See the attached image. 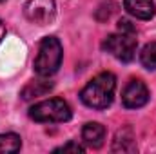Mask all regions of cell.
<instances>
[{"label":"cell","mask_w":156,"mask_h":154,"mask_svg":"<svg viewBox=\"0 0 156 154\" xmlns=\"http://www.w3.org/2000/svg\"><path fill=\"white\" fill-rule=\"evenodd\" d=\"M149 102V89L142 80H131L122 91V103L127 109H140Z\"/></svg>","instance_id":"8992f818"},{"label":"cell","mask_w":156,"mask_h":154,"mask_svg":"<svg viewBox=\"0 0 156 154\" xmlns=\"http://www.w3.org/2000/svg\"><path fill=\"white\" fill-rule=\"evenodd\" d=\"M22 147V140L15 132H7L0 136V152H18Z\"/></svg>","instance_id":"8fae6325"},{"label":"cell","mask_w":156,"mask_h":154,"mask_svg":"<svg viewBox=\"0 0 156 154\" xmlns=\"http://www.w3.org/2000/svg\"><path fill=\"white\" fill-rule=\"evenodd\" d=\"M53 89V83L51 82H45V80H33L29 82L24 89H22V100H33L37 96H44L47 94L49 91Z\"/></svg>","instance_id":"30bf717a"},{"label":"cell","mask_w":156,"mask_h":154,"mask_svg":"<svg viewBox=\"0 0 156 154\" xmlns=\"http://www.w3.org/2000/svg\"><path fill=\"white\" fill-rule=\"evenodd\" d=\"M140 62L145 69L156 71V42H151L147 45H144L142 53H140Z\"/></svg>","instance_id":"7c38bea8"},{"label":"cell","mask_w":156,"mask_h":154,"mask_svg":"<svg viewBox=\"0 0 156 154\" xmlns=\"http://www.w3.org/2000/svg\"><path fill=\"white\" fill-rule=\"evenodd\" d=\"M83 151H85V149H83L80 143H75V142H69V143H66V145L55 149V152H83Z\"/></svg>","instance_id":"4fadbf2b"},{"label":"cell","mask_w":156,"mask_h":154,"mask_svg":"<svg viewBox=\"0 0 156 154\" xmlns=\"http://www.w3.org/2000/svg\"><path fill=\"white\" fill-rule=\"evenodd\" d=\"M56 2L55 0H27L24 7V15L29 22L37 26H45L55 18Z\"/></svg>","instance_id":"5b68a950"},{"label":"cell","mask_w":156,"mask_h":154,"mask_svg":"<svg viewBox=\"0 0 156 154\" xmlns=\"http://www.w3.org/2000/svg\"><path fill=\"white\" fill-rule=\"evenodd\" d=\"M113 152H136V140L131 127H123L116 132Z\"/></svg>","instance_id":"9c48e42d"},{"label":"cell","mask_w":156,"mask_h":154,"mask_svg":"<svg viewBox=\"0 0 156 154\" xmlns=\"http://www.w3.org/2000/svg\"><path fill=\"white\" fill-rule=\"evenodd\" d=\"M71 107L62 98H49L35 103L29 109V118L40 123H62L71 120Z\"/></svg>","instance_id":"3957f363"},{"label":"cell","mask_w":156,"mask_h":154,"mask_svg":"<svg viewBox=\"0 0 156 154\" xmlns=\"http://www.w3.org/2000/svg\"><path fill=\"white\" fill-rule=\"evenodd\" d=\"M116 91V78L113 73H100L80 93V100L91 109H107L113 103Z\"/></svg>","instance_id":"6da1fadb"},{"label":"cell","mask_w":156,"mask_h":154,"mask_svg":"<svg viewBox=\"0 0 156 154\" xmlns=\"http://www.w3.org/2000/svg\"><path fill=\"white\" fill-rule=\"evenodd\" d=\"M82 140L91 149H100L105 140V127L98 121H89L82 129Z\"/></svg>","instance_id":"52a82bcc"},{"label":"cell","mask_w":156,"mask_h":154,"mask_svg":"<svg viewBox=\"0 0 156 154\" xmlns=\"http://www.w3.org/2000/svg\"><path fill=\"white\" fill-rule=\"evenodd\" d=\"M123 7L138 20H151L156 13L153 0H123Z\"/></svg>","instance_id":"ba28073f"},{"label":"cell","mask_w":156,"mask_h":154,"mask_svg":"<svg viewBox=\"0 0 156 154\" xmlns=\"http://www.w3.org/2000/svg\"><path fill=\"white\" fill-rule=\"evenodd\" d=\"M118 31L120 33H129V35H136V27L129 22V20H125V18H122L120 22H118Z\"/></svg>","instance_id":"5bb4252c"},{"label":"cell","mask_w":156,"mask_h":154,"mask_svg":"<svg viewBox=\"0 0 156 154\" xmlns=\"http://www.w3.org/2000/svg\"><path fill=\"white\" fill-rule=\"evenodd\" d=\"M4 37H5V26H4V22L0 20V42H2Z\"/></svg>","instance_id":"9a60e30c"},{"label":"cell","mask_w":156,"mask_h":154,"mask_svg":"<svg viewBox=\"0 0 156 154\" xmlns=\"http://www.w3.org/2000/svg\"><path fill=\"white\" fill-rule=\"evenodd\" d=\"M62 44L55 37H45L42 38L38 45V54L35 58V71L38 76H51L58 71L62 64Z\"/></svg>","instance_id":"7a4b0ae2"},{"label":"cell","mask_w":156,"mask_h":154,"mask_svg":"<svg viewBox=\"0 0 156 154\" xmlns=\"http://www.w3.org/2000/svg\"><path fill=\"white\" fill-rule=\"evenodd\" d=\"M136 35H129V33H115L109 35L104 40V49L107 53H111L116 60L120 62H131L136 54Z\"/></svg>","instance_id":"277c9868"},{"label":"cell","mask_w":156,"mask_h":154,"mask_svg":"<svg viewBox=\"0 0 156 154\" xmlns=\"http://www.w3.org/2000/svg\"><path fill=\"white\" fill-rule=\"evenodd\" d=\"M0 2H4V0H0Z\"/></svg>","instance_id":"2e32d148"}]
</instances>
